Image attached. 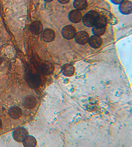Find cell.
Here are the masks:
<instances>
[{
  "instance_id": "1",
  "label": "cell",
  "mask_w": 132,
  "mask_h": 147,
  "mask_svg": "<svg viewBox=\"0 0 132 147\" xmlns=\"http://www.w3.org/2000/svg\"><path fill=\"white\" fill-rule=\"evenodd\" d=\"M25 80L28 86L32 89H36L40 84L41 77L37 72H27L25 76Z\"/></svg>"
},
{
  "instance_id": "2",
  "label": "cell",
  "mask_w": 132,
  "mask_h": 147,
  "mask_svg": "<svg viewBox=\"0 0 132 147\" xmlns=\"http://www.w3.org/2000/svg\"><path fill=\"white\" fill-rule=\"evenodd\" d=\"M107 20L104 16H99L95 25L93 26L92 32L93 34L97 36L103 35L106 29Z\"/></svg>"
},
{
  "instance_id": "3",
  "label": "cell",
  "mask_w": 132,
  "mask_h": 147,
  "mask_svg": "<svg viewBox=\"0 0 132 147\" xmlns=\"http://www.w3.org/2000/svg\"><path fill=\"white\" fill-rule=\"evenodd\" d=\"M99 16V13L96 11H89L83 17V24L87 27H93L97 22Z\"/></svg>"
},
{
  "instance_id": "4",
  "label": "cell",
  "mask_w": 132,
  "mask_h": 147,
  "mask_svg": "<svg viewBox=\"0 0 132 147\" xmlns=\"http://www.w3.org/2000/svg\"><path fill=\"white\" fill-rule=\"evenodd\" d=\"M28 135L27 129L24 127H20L15 129L13 133V138L18 142H22Z\"/></svg>"
},
{
  "instance_id": "5",
  "label": "cell",
  "mask_w": 132,
  "mask_h": 147,
  "mask_svg": "<svg viewBox=\"0 0 132 147\" xmlns=\"http://www.w3.org/2000/svg\"><path fill=\"white\" fill-rule=\"evenodd\" d=\"M76 31L75 28L71 25H66L61 31V34L65 39L71 40L75 37Z\"/></svg>"
},
{
  "instance_id": "6",
  "label": "cell",
  "mask_w": 132,
  "mask_h": 147,
  "mask_svg": "<svg viewBox=\"0 0 132 147\" xmlns=\"http://www.w3.org/2000/svg\"><path fill=\"white\" fill-rule=\"evenodd\" d=\"M76 42L79 45H83L88 42L90 36L89 34L85 31H80L76 33L75 36Z\"/></svg>"
},
{
  "instance_id": "7",
  "label": "cell",
  "mask_w": 132,
  "mask_h": 147,
  "mask_svg": "<svg viewBox=\"0 0 132 147\" xmlns=\"http://www.w3.org/2000/svg\"><path fill=\"white\" fill-rule=\"evenodd\" d=\"M68 18L71 22L76 24L82 20L83 16L80 11L77 9H73L72 11H70L69 13Z\"/></svg>"
},
{
  "instance_id": "8",
  "label": "cell",
  "mask_w": 132,
  "mask_h": 147,
  "mask_svg": "<svg viewBox=\"0 0 132 147\" xmlns=\"http://www.w3.org/2000/svg\"><path fill=\"white\" fill-rule=\"evenodd\" d=\"M23 103L25 108L28 109H32L36 107L37 102L33 96L28 95L24 98Z\"/></svg>"
},
{
  "instance_id": "9",
  "label": "cell",
  "mask_w": 132,
  "mask_h": 147,
  "mask_svg": "<svg viewBox=\"0 0 132 147\" xmlns=\"http://www.w3.org/2000/svg\"><path fill=\"white\" fill-rule=\"evenodd\" d=\"M29 30L32 34L39 35L43 31V25L39 21H34L29 26Z\"/></svg>"
},
{
  "instance_id": "10",
  "label": "cell",
  "mask_w": 132,
  "mask_h": 147,
  "mask_svg": "<svg viewBox=\"0 0 132 147\" xmlns=\"http://www.w3.org/2000/svg\"><path fill=\"white\" fill-rule=\"evenodd\" d=\"M9 116L13 119H20L22 115V111L21 108L18 106H14L9 108L8 110Z\"/></svg>"
},
{
  "instance_id": "11",
  "label": "cell",
  "mask_w": 132,
  "mask_h": 147,
  "mask_svg": "<svg viewBox=\"0 0 132 147\" xmlns=\"http://www.w3.org/2000/svg\"><path fill=\"white\" fill-rule=\"evenodd\" d=\"M119 11L122 14H128L132 13V2L129 1H124L120 4Z\"/></svg>"
},
{
  "instance_id": "12",
  "label": "cell",
  "mask_w": 132,
  "mask_h": 147,
  "mask_svg": "<svg viewBox=\"0 0 132 147\" xmlns=\"http://www.w3.org/2000/svg\"><path fill=\"white\" fill-rule=\"evenodd\" d=\"M55 36V32L53 29L46 28L43 31L42 37L43 40L46 42H51L54 40Z\"/></svg>"
},
{
  "instance_id": "13",
  "label": "cell",
  "mask_w": 132,
  "mask_h": 147,
  "mask_svg": "<svg viewBox=\"0 0 132 147\" xmlns=\"http://www.w3.org/2000/svg\"><path fill=\"white\" fill-rule=\"evenodd\" d=\"M90 46L94 49L99 48L102 44V40L100 36L94 35L90 37L88 41Z\"/></svg>"
},
{
  "instance_id": "14",
  "label": "cell",
  "mask_w": 132,
  "mask_h": 147,
  "mask_svg": "<svg viewBox=\"0 0 132 147\" xmlns=\"http://www.w3.org/2000/svg\"><path fill=\"white\" fill-rule=\"evenodd\" d=\"M22 143L23 146L25 147H34L37 145L36 139L34 137L30 135H28L24 139Z\"/></svg>"
},
{
  "instance_id": "15",
  "label": "cell",
  "mask_w": 132,
  "mask_h": 147,
  "mask_svg": "<svg viewBox=\"0 0 132 147\" xmlns=\"http://www.w3.org/2000/svg\"><path fill=\"white\" fill-rule=\"evenodd\" d=\"M73 5L77 10H83L87 7V0H74Z\"/></svg>"
},
{
  "instance_id": "16",
  "label": "cell",
  "mask_w": 132,
  "mask_h": 147,
  "mask_svg": "<svg viewBox=\"0 0 132 147\" xmlns=\"http://www.w3.org/2000/svg\"><path fill=\"white\" fill-rule=\"evenodd\" d=\"M75 73V68L72 65H66L63 69V74L64 76L70 77Z\"/></svg>"
},
{
  "instance_id": "17",
  "label": "cell",
  "mask_w": 132,
  "mask_h": 147,
  "mask_svg": "<svg viewBox=\"0 0 132 147\" xmlns=\"http://www.w3.org/2000/svg\"><path fill=\"white\" fill-rule=\"evenodd\" d=\"M41 71L45 74H51L54 70V67L51 63H44L41 66Z\"/></svg>"
},
{
  "instance_id": "18",
  "label": "cell",
  "mask_w": 132,
  "mask_h": 147,
  "mask_svg": "<svg viewBox=\"0 0 132 147\" xmlns=\"http://www.w3.org/2000/svg\"><path fill=\"white\" fill-rule=\"evenodd\" d=\"M124 0H111V1L115 5H120L123 2Z\"/></svg>"
},
{
  "instance_id": "19",
  "label": "cell",
  "mask_w": 132,
  "mask_h": 147,
  "mask_svg": "<svg viewBox=\"0 0 132 147\" xmlns=\"http://www.w3.org/2000/svg\"><path fill=\"white\" fill-rule=\"evenodd\" d=\"M57 1L61 4H65L69 2L70 0H57Z\"/></svg>"
},
{
  "instance_id": "20",
  "label": "cell",
  "mask_w": 132,
  "mask_h": 147,
  "mask_svg": "<svg viewBox=\"0 0 132 147\" xmlns=\"http://www.w3.org/2000/svg\"><path fill=\"white\" fill-rule=\"evenodd\" d=\"M4 61V59L2 56H0V65H1L3 62Z\"/></svg>"
},
{
  "instance_id": "21",
  "label": "cell",
  "mask_w": 132,
  "mask_h": 147,
  "mask_svg": "<svg viewBox=\"0 0 132 147\" xmlns=\"http://www.w3.org/2000/svg\"><path fill=\"white\" fill-rule=\"evenodd\" d=\"M2 120H1V119H0V128H1V127H2Z\"/></svg>"
},
{
  "instance_id": "22",
  "label": "cell",
  "mask_w": 132,
  "mask_h": 147,
  "mask_svg": "<svg viewBox=\"0 0 132 147\" xmlns=\"http://www.w3.org/2000/svg\"><path fill=\"white\" fill-rule=\"evenodd\" d=\"M46 2H51L52 1H53V0H44Z\"/></svg>"
}]
</instances>
